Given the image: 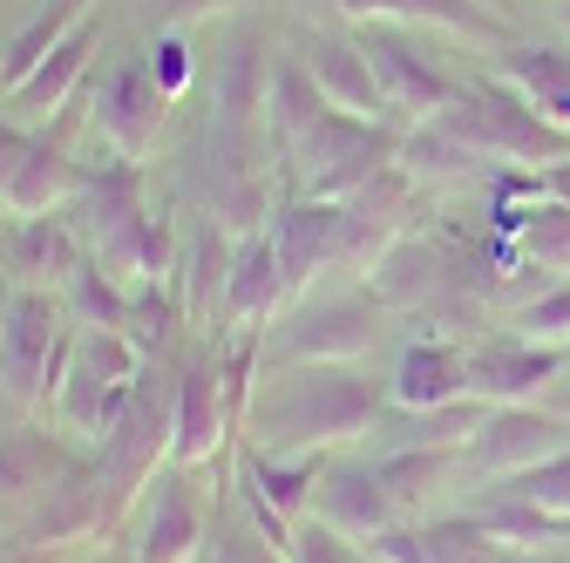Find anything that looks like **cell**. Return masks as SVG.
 Masks as SVG:
<instances>
[{"instance_id": "obj_50", "label": "cell", "mask_w": 570, "mask_h": 563, "mask_svg": "<svg viewBox=\"0 0 570 563\" xmlns=\"http://www.w3.org/2000/svg\"><path fill=\"white\" fill-rule=\"evenodd\" d=\"M543 197H557V204H570V157L543 170Z\"/></svg>"}, {"instance_id": "obj_38", "label": "cell", "mask_w": 570, "mask_h": 563, "mask_svg": "<svg viewBox=\"0 0 570 563\" xmlns=\"http://www.w3.org/2000/svg\"><path fill=\"white\" fill-rule=\"evenodd\" d=\"M401 21H421V28H449L462 41H510L503 28H495L475 0H401Z\"/></svg>"}, {"instance_id": "obj_9", "label": "cell", "mask_w": 570, "mask_h": 563, "mask_svg": "<svg viewBox=\"0 0 570 563\" xmlns=\"http://www.w3.org/2000/svg\"><path fill=\"white\" fill-rule=\"evenodd\" d=\"M557 448H570V414H543V407H530V401H517V407H489L482 414V435L462 448L482 475H523V468H537V462H550Z\"/></svg>"}, {"instance_id": "obj_26", "label": "cell", "mask_w": 570, "mask_h": 563, "mask_svg": "<svg viewBox=\"0 0 570 563\" xmlns=\"http://www.w3.org/2000/svg\"><path fill=\"white\" fill-rule=\"evenodd\" d=\"M76 210H82V231H89V245L116 238V231L136 218V210H150V204H142V164H129V157H116V150H109V164L82 170Z\"/></svg>"}, {"instance_id": "obj_17", "label": "cell", "mask_w": 570, "mask_h": 563, "mask_svg": "<svg viewBox=\"0 0 570 563\" xmlns=\"http://www.w3.org/2000/svg\"><path fill=\"white\" fill-rule=\"evenodd\" d=\"M96 14L76 28V34H68L41 68H35V76L21 82V89H8V96H0V109H8V122H21V129H41L55 109H68V96H76V82L89 76V55H96Z\"/></svg>"}, {"instance_id": "obj_12", "label": "cell", "mask_w": 570, "mask_h": 563, "mask_svg": "<svg viewBox=\"0 0 570 563\" xmlns=\"http://www.w3.org/2000/svg\"><path fill=\"white\" fill-rule=\"evenodd\" d=\"M82 536H109V516H102V468L96 455H76L48 496L28 510V523L14 530V543H41V550H61V543H82Z\"/></svg>"}, {"instance_id": "obj_30", "label": "cell", "mask_w": 570, "mask_h": 563, "mask_svg": "<svg viewBox=\"0 0 570 563\" xmlns=\"http://www.w3.org/2000/svg\"><path fill=\"white\" fill-rule=\"evenodd\" d=\"M89 14H96V0H48V8H41L35 21H28L8 48H0V76H8V89H21V82H28L35 68H41V61H48L68 34H76Z\"/></svg>"}, {"instance_id": "obj_11", "label": "cell", "mask_w": 570, "mask_h": 563, "mask_svg": "<svg viewBox=\"0 0 570 563\" xmlns=\"http://www.w3.org/2000/svg\"><path fill=\"white\" fill-rule=\"evenodd\" d=\"M563 354L557 346H537V339H482L469 354V394L489 401V407H517V401H537L543 387L563 381Z\"/></svg>"}, {"instance_id": "obj_20", "label": "cell", "mask_w": 570, "mask_h": 563, "mask_svg": "<svg viewBox=\"0 0 570 563\" xmlns=\"http://www.w3.org/2000/svg\"><path fill=\"white\" fill-rule=\"evenodd\" d=\"M232 231L218 225V218H204V225H190V238L177 245V306H184V319L190 326H204L210 313H225V278H232Z\"/></svg>"}, {"instance_id": "obj_31", "label": "cell", "mask_w": 570, "mask_h": 563, "mask_svg": "<svg viewBox=\"0 0 570 563\" xmlns=\"http://www.w3.org/2000/svg\"><path fill=\"white\" fill-rule=\"evenodd\" d=\"M475 516H482V530L503 543V550H543V543H563V536H570L563 516L537 510L530 496H517V488H495V496H489Z\"/></svg>"}, {"instance_id": "obj_24", "label": "cell", "mask_w": 570, "mask_h": 563, "mask_svg": "<svg viewBox=\"0 0 570 563\" xmlns=\"http://www.w3.org/2000/svg\"><path fill=\"white\" fill-rule=\"evenodd\" d=\"M285 293H293V278L278 265V245L272 231H252L232 245V278H225V319L232 326H258Z\"/></svg>"}, {"instance_id": "obj_44", "label": "cell", "mask_w": 570, "mask_h": 563, "mask_svg": "<svg viewBox=\"0 0 570 563\" xmlns=\"http://www.w3.org/2000/svg\"><path fill=\"white\" fill-rule=\"evenodd\" d=\"M150 68H157V82H164L170 96L190 89V41H184V28H157V41H150Z\"/></svg>"}, {"instance_id": "obj_19", "label": "cell", "mask_w": 570, "mask_h": 563, "mask_svg": "<svg viewBox=\"0 0 570 563\" xmlns=\"http://www.w3.org/2000/svg\"><path fill=\"white\" fill-rule=\"evenodd\" d=\"M455 278H462V258L449 245H435V238H414V231L394 251L374 258V293L387 306H428V299L455 293Z\"/></svg>"}, {"instance_id": "obj_10", "label": "cell", "mask_w": 570, "mask_h": 563, "mask_svg": "<svg viewBox=\"0 0 570 563\" xmlns=\"http://www.w3.org/2000/svg\"><path fill=\"white\" fill-rule=\"evenodd\" d=\"M232 428H238V421H232V401H225L218 354L184 360V367H177V435H170V468L210 462V455L225 448Z\"/></svg>"}, {"instance_id": "obj_39", "label": "cell", "mask_w": 570, "mask_h": 563, "mask_svg": "<svg viewBox=\"0 0 570 563\" xmlns=\"http://www.w3.org/2000/svg\"><path fill=\"white\" fill-rule=\"evenodd\" d=\"M428 550H435V563H495V543L482 530V516H449V523H428Z\"/></svg>"}, {"instance_id": "obj_7", "label": "cell", "mask_w": 570, "mask_h": 563, "mask_svg": "<svg viewBox=\"0 0 570 563\" xmlns=\"http://www.w3.org/2000/svg\"><path fill=\"white\" fill-rule=\"evenodd\" d=\"M353 34H361V48H367V61H374L387 109H401L407 122H428V116H442V109L455 102L462 82L442 76V68L401 34V21H367V28H353Z\"/></svg>"}, {"instance_id": "obj_4", "label": "cell", "mask_w": 570, "mask_h": 563, "mask_svg": "<svg viewBox=\"0 0 570 563\" xmlns=\"http://www.w3.org/2000/svg\"><path fill=\"white\" fill-rule=\"evenodd\" d=\"M442 122L462 136V144L475 157H503V164H563L570 157V129L543 122L503 76H489V82H462L455 102L442 109Z\"/></svg>"}, {"instance_id": "obj_29", "label": "cell", "mask_w": 570, "mask_h": 563, "mask_svg": "<svg viewBox=\"0 0 570 563\" xmlns=\"http://www.w3.org/2000/svg\"><path fill=\"white\" fill-rule=\"evenodd\" d=\"M320 475H326V448H306V455H258V448H252L245 468H238V482L258 488V496H265L285 523H299V510L313 503Z\"/></svg>"}, {"instance_id": "obj_16", "label": "cell", "mask_w": 570, "mask_h": 563, "mask_svg": "<svg viewBox=\"0 0 570 563\" xmlns=\"http://www.w3.org/2000/svg\"><path fill=\"white\" fill-rule=\"evenodd\" d=\"M68 468H76V455L61 448L55 428H35V421L0 428V503L8 510H35Z\"/></svg>"}, {"instance_id": "obj_6", "label": "cell", "mask_w": 570, "mask_h": 563, "mask_svg": "<svg viewBox=\"0 0 570 563\" xmlns=\"http://www.w3.org/2000/svg\"><path fill=\"white\" fill-rule=\"evenodd\" d=\"M170 89L157 82V68H150V55H129V61H116L109 76L96 82V136L116 150V157H129V164H150V150H157V136H164V122H170Z\"/></svg>"}, {"instance_id": "obj_42", "label": "cell", "mask_w": 570, "mask_h": 563, "mask_svg": "<svg viewBox=\"0 0 570 563\" xmlns=\"http://www.w3.org/2000/svg\"><path fill=\"white\" fill-rule=\"evenodd\" d=\"M285 563H361V550H353V536H340L333 523L299 516L293 523V543H285Z\"/></svg>"}, {"instance_id": "obj_37", "label": "cell", "mask_w": 570, "mask_h": 563, "mask_svg": "<svg viewBox=\"0 0 570 563\" xmlns=\"http://www.w3.org/2000/svg\"><path fill=\"white\" fill-rule=\"evenodd\" d=\"M523 251L543 265V271H570V204H557V197H543V204H530V218H523Z\"/></svg>"}, {"instance_id": "obj_55", "label": "cell", "mask_w": 570, "mask_h": 563, "mask_svg": "<svg viewBox=\"0 0 570 563\" xmlns=\"http://www.w3.org/2000/svg\"><path fill=\"white\" fill-rule=\"evenodd\" d=\"M0 96H8V76H0Z\"/></svg>"}, {"instance_id": "obj_51", "label": "cell", "mask_w": 570, "mask_h": 563, "mask_svg": "<svg viewBox=\"0 0 570 563\" xmlns=\"http://www.w3.org/2000/svg\"><path fill=\"white\" fill-rule=\"evenodd\" d=\"M14 293H21V278L8 271V258H0V319H8V306H14Z\"/></svg>"}, {"instance_id": "obj_33", "label": "cell", "mask_w": 570, "mask_h": 563, "mask_svg": "<svg viewBox=\"0 0 570 563\" xmlns=\"http://www.w3.org/2000/svg\"><path fill=\"white\" fill-rule=\"evenodd\" d=\"M482 414H489V401H475V394L442 401V407H421V414L401 421V442L394 448H469L482 435Z\"/></svg>"}, {"instance_id": "obj_1", "label": "cell", "mask_w": 570, "mask_h": 563, "mask_svg": "<svg viewBox=\"0 0 570 563\" xmlns=\"http://www.w3.org/2000/svg\"><path fill=\"white\" fill-rule=\"evenodd\" d=\"M387 407V387L367 381L361 367H278L265 387L245 401V435L258 455H306L367 435Z\"/></svg>"}, {"instance_id": "obj_28", "label": "cell", "mask_w": 570, "mask_h": 563, "mask_svg": "<svg viewBox=\"0 0 570 563\" xmlns=\"http://www.w3.org/2000/svg\"><path fill=\"white\" fill-rule=\"evenodd\" d=\"M320 116H326V96H320V82H313V68H306L299 55H278V61H272V82H265V129H272L278 157L293 150Z\"/></svg>"}, {"instance_id": "obj_2", "label": "cell", "mask_w": 570, "mask_h": 563, "mask_svg": "<svg viewBox=\"0 0 570 563\" xmlns=\"http://www.w3.org/2000/svg\"><path fill=\"white\" fill-rule=\"evenodd\" d=\"M170 435H177V374L157 360H142L136 394L122 407V421L96 442V468H102V516L109 530L129 516V503L157 482V462H170Z\"/></svg>"}, {"instance_id": "obj_54", "label": "cell", "mask_w": 570, "mask_h": 563, "mask_svg": "<svg viewBox=\"0 0 570 563\" xmlns=\"http://www.w3.org/2000/svg\"><path fill=\"white\" fill-rule=\"evenodd\" d=\"M543 563H570V556H543Z\"/></svg>"}, {"instance_id": "obj_56", "label": "cell", "mask_w": 570, "mask_h": 563, "mask_svg": "<svg viewBox=\"0 0 570 563\" xmlns=\"http://www.w3.org/2000/svg\"><path fill=\"white\" fill-rule=\"evenodd\" d=\"M96 563H116V556H96Z\"/></svg>"}, {"instance_id": "obj_53", "label": "cell", "mask_w": 570, "mask_h": 563, "mask_svg": "<svg viewBox=\"0 0 570 563\" xmlns=\"http://www.w3.org/2000/svg\"><path fill=\"white\" fill-rule=\"evenodd\" d=\"M557 21H563V28H570V0H563V8H557Z\"/></svg>"}, {"instance_id": "obj_27", "label": "cell", "mask_w": 570, "mask_h": 563, "mask_svg": "<svg viewBox=\"0 0 570 563\" xmlns=\"http://www.w3.org/2000/svg\"><path fill=\"white\" fill-rule=\"evenodd\" d=\"M82 265V238L68 231L55 210L48 218H14V238H8V271L21 286H68V271Z\"/></svg>"}, {"instance_id": "obj_8", "label": "cell", "mask_w": 570, "mask_h": 563, "mask_svg": "<svg viewBox=\"0 0 570 563\" xmlns=\"http://www.w3.org/2000/svg\"><path fill=\"white\" fill-rule=\"evenodd\" d=\"M381 339V306L374 299H320L313 313H299L278 339L285 367H353L361 354H374Z\"/></svg>"}, {"instance_id": "obj_40", "label": "cell", "mask_w": 570, "mask_h": 563, "mask_svg": "<svg viewBox=\"0 0 570 563\" xmlns=\"http://www.w3.org/2000/svg\"><path fill=\"white\" fill-rule=\"evenodd\" d=\"M197 563H285V550H272L258 530H245V523L218 516V523L204 530V550H197Z\"/></svg>"}, {"instance_id": "obj_21", "label": "cell", "mask_w": 570, "mask_h": 563, "mask_svg": "<svg viewBox=\"0 0 570 563\" xmlns=\"http://www.w3.org/2000/svg\"><path fill=\"white\" fill-rule=\"evenodd\" d=\"M197 550H204V510H197V496L177 475L150 482V510H142L129 563H190Z\"/></svg>"}, {"instance_id": "obj_35", "label": "cell", "mask_w": 570, "mask_h": 563, "mask_svg": "<svg viewBox=\"0 0 570 563\" xmlns=\"http://www.w3.org/2000/svg\"><path fill=\"white\" fill-rule=\"evenodd\" d=\"M455 455H462V448H387L374 468H381V482H387V496L407 510V503H428V496L449 482Z\"/></svg>"}, {"instance_id": "obj_52", "label": "cell", "mask_w": 570, "mask_h": 563, "mask_svg": "<svg viewBox=\"0 0 570 563\" xmlns=\"http://www.w3.org/2000/svg\"><path fill=\"white\" fill-rule=\"evenodd\" d=\"M557 387H563V407H570V367H563V381H557Z\"/></svg>"}, {"instance_id": "obj_14", "label": "cell", "mask_w": 570, "mask_h": 563, "mask_svg": "<svg viewBox=\"0 0 570 563\" xmlns=\"http://www.w3.org/2000/svg\"><path fill=\"white\" fill-rule=\"evenodd\" d=\"M272 245H278L285 278H293V286H306L320 265H340V251H346V204L299 190L293 204L272 210Z\"/></svg>"}, {"instance_id": "obj_5", "label": "cell", "mask_w": 570, "mask_h": 563, "mask_svg": "<svg viewBox=\"0 0 570 563\" xmlns=\"http://www.w3.org/2000/svg\"><path fill=\"white\" fill-rule=\"evenodd\" d=\"M68 360H76V326H61L55 293L21 286L0 319V401L8 407H48Z\"/></svg>"}, {"instance_id": "obj_45", "label": "cell", "mask_w": 570, "mask_h": 563, "mask_svg": "<svg viewBox=\"0 0 570 563\" xmlns=\"http://www.w3.org/2000/svg\"><path fill=\"white\" fill-rule=\"evenodd\" d=\"M374 556H381V563H435V550H428V530H401V523L374 536Z\"/></svg>"}, {"instance_id": "obj_3", "label": "cell", "mask_w": 570, "mask_h": 563, "mask_svg": "<svg viewBox=\"0 0 570 563\" xmlns=\"http://www.w3.org/2000/svg\"><path fill=\"white\" fill-rule=\"evenodd\" d=\"M394 157H401V129L394 122H381V116H340V109H326L299 144L285 150L299 190L306 197H333V204H346L361 184H374Z\"/></svg>"}, {"instance_id": "obj_15", "label": "cell", "mask_w": 570, "mask_h": 563, "mask_svg": "<svg viewBox=\"0 0 570 563\" xmlns=\"http://www.w3.org/2000/svg\"><path fill=\"white\" fill-rule=\"evenodd\" d=\"M394 496H387V482H381V468H367V462H326V475H320V488H313V516L320 523H333L340 536H353V543H374L381 530H394Z\"/></svg>"}, {"instance_id": "obj_23", "label": "cell", "mask_w": 570, "mask_h": 563, "mask_svg": "<svg viewBox=\"0 0 570 563\" xmlns=\"http://www.w3.org/2000/svg\"><path fill=\"white\" fill-rule=\"evenodd\" d=\"M76 190H82V164L68 157L55 136L35 129L21 164H14V177H8V190H0V210H8V218H48V210L61 197H76Z\"/></svg>"}, {"instance_id": "obj_48", "label": "cell", "mask_w": 570, "mask_h": 563, "mask_svg": "<svg viewBox=\"0 0 570 563\" xmlns=\"http://www.w3.org/2000/svg\"><path fill=\"white\" fill-rule=\"evenodd\" d=\"M333 8H340L353 28H367V21H401V0H333Z\"/></svg>"}, {"instance_id": "obj_46", "label": "cell", "mask_w": 570, "mask_h": 563, "mask_svg": "<svg viewBox=\"0 0 570 563\" xmlns=\"http://www.w3.org/2000/svg\"><path fill=\"white\" fill-rule=\"evenodd\" d=\"M232 8H245V0H150V14H157L164 28H190V21L232 14Z\"/></svg>"}, {"instance_id": "obj_25", "label": "cell", "mask_w": 570, "mask_h": 563, "mask_svg": "<svg viewBox=\"0 0 570 563\" xmlns=\"http://www.w3.org/2000/svg\"><path fill=\"white\" fill-rule=\"evenodd\" d=\"M543 122L570 129V55L550 41H503V68H495Z\"/></svg>"}, {"instance_id": "obj_47", "label": "cell", "mask_w": 570, "mask_h": 563, "mask_svg": "<svg viewBox=\"0 0 570 563\" xmlns=\"http://www.w3.org/2000/svg\"><path fill=\"white\" fill-rule=\"evenodd\" d=\"M28 136H35V129H21V122L0 116V190H8V177H14V164H21V150H28Z\"/></svg>"}, {"instance_id": "obj_32", "label": "cell", "mask_w": 570, "mask_h": 563, "mask_svg": "<svg viewBox=\"0 0 570 563\" xmlns=\"http://www.w3.org/2000/svg\"><path fill=\"white\" fill-rule=\"evenodd\" d=\"M414 184H442V177H462L469 164H482L469 144H462V136L442 122V116H428V122H414L407 136H401V157H394Z\"/></svg>"}, {"instance_id": "obj_13", "label": "cell", "mask_w": 570, "mask_h": 563, "mask_svg": "<svg viewBox=\"0 0 570 563\" xmlns=\"http://www.w3.org/2000/svg\"><path fill=\"white\" fill-rule=\"evenodd\" d=\"M293 55L313 68V82H320L326 109H340V116H381V109H387L381 76H374V61H367L361 34H320V28H306Z\"/></svg>"}, {"instance_id": "obj_18", "label": "cell", "mask_w": 570, "mask_h": 563, "mask_svg": "<svg viewBox=\"0 0 570 563\" xmlns=\"http://www.w3.org/2000/svg\"><path fill=\"white\" fill-rule=\"evenodd\" d=\"M414 177L401 170V164H387L374 184H361L346 197V251L340 258H381V251H394L401 238H407V204H414Z\"/></svg>"}, {"instance_id": "obj_49", "label": "cell", "mask_w": 570, "mask_h": 563, "mask_svg": "<svg viewBox=\"0 0 570 563\" xmlns=\"http://www.w3.org/2000/svg\"><path fill=\"white\" fill-rule=\"evenodd\" d=\"M0 563H61V550H41V543H14V550H0Z\"/></svg>"}, {"instance_id": "obj_41", "label": "cell", "mask_w": 570, "mask_h": 563, "mask_svg": "<svg viewBox=\"0 0 570 563\" xmlns=\"http://www.w3.org/2000/svg\"><path fill=\"white\" fill-rule=\"evenodd\" d=\"M503 488H517V496H530L537 510H550V516H563V523H570V448H557L550 462H537V468L510 475Z\"/></svg>"}, {"instance_id": "obj_36", "label": "cell", "mask_w": 570, "mask_h": 563, "mask_svg": "<svg viewBox=\"0 0 570 563\" xmlns=\"http://www.w3.org/2000/svg\"><path fill=\"white\" fill-rule=\"evenodd\" d=\"M177 326H190V319H184V306H177V293L142 286V293H136V306H129V326H122V333L136 339V354H142V360H157V354H170Z\"/></svg>"}, {"instance_id": "obj_22", "label": "cell", "mask_w": 570, "mask_h": 563, "mask_svg": "<svg viewBox=\"0 0 570 563\" xmlns=\"http://www.w3.org/2000/svg\"><path fill=\"white\" fill-rule=\"evenodd\" d=\"M462 394H469V354L449 346V339H414L394 360V374H387V401L401 414L442 407V401H462Z\"/></svg>"}, {"instance_id": "obj_43", "label": "cell", "mask_w": 570, "mask_h": 563, "mask_svg": "<svg viewBox=\"0 0 570 563\" xmlns=\"http://www.w3.org/2000/svg\"><path fill=\"white\" fill-rule=\"evenodd\" d=\"M523 339H537V346H570V286H550L543 299H530L523 306V326H517Z\"/></svg>"}, {"instance_id": "obj_34", "label": "cell", "mask_w": 570, "mask_h": 563, "mask_svg": "<svg viewBox=\"0 0 570 563\" xmlns=\"http://www.w3.org/2000/svg\"><path fill=\"white\" fill-rule=\"evenodd\" d=\"M129 306H136V293L122 286V278L102 271L96 251H89L76 271H68V313H76L82 326H129Z\"/></svg>"}]
</instances>
